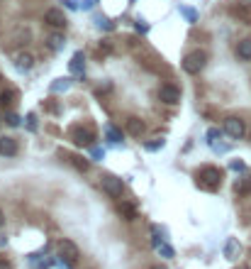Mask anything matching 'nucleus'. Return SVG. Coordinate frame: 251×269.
Returning <instances> with one entry per match:
<instances>
[{"mask_svg": "<svg viewBox=\"0 0 251 269\" xmlns=\"http://www.w3.org/2000/svg\"><path fill=\"white\" fill-rule=\"evenodd\" d=\"M197 184L207 191H215L220 184H222V171L217 167H202L197 171Z\"/></svg>", "mask_w": 251, "mask_h": 269, "instance_id": "1", "label": "nucleus"}, {"mask_svg": "<svg viewBox=\"0 0 251 269\" xmlns=\"http://www.w3.org/2000/svg\"><path fill=\"white\" fill-rule=\"evenodd\" d=\"M100 184H103V191H105L108 196H112V199H120L122 191H125L122 179H117V176H112V174H105V176L100 179Z\"/></svg>", "mask_w": 251, "mask_h": 269, "instance_id": "2", "label": "nucleus"}, {"mask_svg": "<svg viewBox=\"0 0 251 269\" xmlns=\"http://www.w3.org/2000/svg\"><path fill=\"white\" fill-rule=\"evenodd\" d=\"M205 62H207V57L202 52H193L183 59V68H186V73H200L205 68Z\"/></svg>", "mask_w": 251, "mask_h": 269, "instance_id": "3", "label": "nucleus"}, {"mask_svg": "<svg viewBox=\"0 0 251 269\" xmlns=\"http://www.w3.org/2000/svg\"><path fill=\"white\" fill-rule=\"evenodd\" d=\"M224 133L229 134L232 139H242L247 134V125H244L242 118H227L224 120Z\"/></svg>", "mask_w": 251, "mask_h": 269, "instance_id": "4", "label": "nucleus"}, {"mask_svg": "<svg viewBox=\"0 0 251 269\" xmlns=\"http://www.w3.org/2000/svg\"><path fill=\"white\" fill-rule=\"evenodd\" d=\"M159 101H161V103H166V105H176V103L181 101V91H178L176 86L166 83V86H161V88H159Z\"/></svg>", "mask_w": 251, "mask_h": 269, "instance_id": "5", "label": "nucleus"}, {"mask_svg": "<svg viewBox=\"0 0 251 269\" xmlns=\"http://www.w3.org/2000/svg\"><path fill=\"white\" fill-rule=\"evenodd\" d=\"M71 139H73L78 147H90L95 137H93V130H88V128L83 130V128L78 125V128H73V130H71Z\"/></svg>", "mask_w": 251, "mask_h": 269, "instance_id": "6", "label": "nucleus"}, {"mask_svg": "<svg viewBox=\"0 0 251 269\" xmlns=\"http://www.w3.org/2000/svg\"><path fill=\"white\" fill-rule=\"evenodd\" d=\"M59 255L66 260V265L73 267V262L78 260V247H76L71 240H61V242H59Z\"/></svg>", "mask_w": 251, "mask_h": 269, "instance_id": "7", "label": "nucleus"}, {"mask_svg": "<svg viewBox=\"0 0 251 269\" xmlns=\"http://www.w3.org/2000/svg\"><path fill=\"white\" fill-rule=\"evenodd\" d=\"M44 20H47L52 27H66V15H63L59 7H52V10H47Z\"/></svg>", "mask_w": 251, "mask_h": 269, "instance_id": "8", "label": "nucleus"}, {"mask_svg": "<svg viewBox=\"0 0 251 269\" xmlns=\"http://www.w3.org/2000/svg\"><path fill=\"white\" fill-rule=\"evenodd\" d=\"M0 154L2 157H15L17 154V142L12 137H0Z\"/></svg>", "mask_w": 251, "mask_h": 269, "instance_id": "9", "label": "nucleus"}, {"mask_svg": "<svg viewBox=\"0 0 251 269\" xmlns=\"http://www.w3.org/2000/svg\"><path fill=\"white\" fill-rule=\"evenodd\" d=\"M15 67L20 68V71H29V68L34 67V57H32V54H17Z\"/></svg>", "mask_w": 251, "mask_h": 269, "instance_id": "10", "label": "nucleus"}, {"mask_svg": "<svg viewBox=\"0 0 251 269\" xmlns=\"http://www.w3.org/2000/svg\"><path fill=\"white\" fill-rule=\"evenodd\" d=\"M239 252H242L239 242H237L234 237H229V240H227V247H224V255H227V260H237V257H239Z\"/></svg>", "mask_w": 251, "mask_h": 269, "instance_id": "11", "label": "nucleus"}, {"mask_svg": "<svg viewBox=\"0 0 251 269\" xmlns=\"http://www.w3.org/2000/svg\"><path fill=\"white\" fill-rule=\"evenodd\" d=\"M237 57L244 59V62H249L251 59V39H242V42L237 44Z\"/></svg>", "mask_w": 251, "mask_h": 269, "instance_id": "12", "label": "nucleus"}, {"mask_svg": "<svg viewBox=\"0 0 251 269\" xmlns=\"http://www.w3.org/2000/svg\"><path fill=\"white\" fill-rule=\"evenodd\" d=\"M127 133L134 134V137H137V134H141V133H144V123H141L139 118H129V120H127Z\"/></svg>", "mask_w": 251, "mask_h": 269, "instance_id": "13", "label": "nucleus"}, {"mask_svg": "<svg viewBox=\"0 0 251 269\" xmlns=\"http://www.w3.org/2000/svg\"><path fill=\"white\" fill-rule=\"evenodd\" d=\"M83 62H85V59H83V54H81V52H76V54H73V59H71V71H73V73H83V67H85Z\"/></svg>", "mask_w": 251, "mask_h": 269, "instance_id": "14", "label": "nucleus"}, {"mask_svg": "<svg viewBox=\"0 0 251 269\" xmlns=\"http://www.w3.org/2000/svg\"><path fill=\"white\" fill-rule=\"evenodd\" d=\"M15 98H17L15 91H2V93H0V108H10V105L15 103Z\"/></svg>", "mask_w": 251, "mask_h": 269, "instance_id": "15", "label": "nucleus"}, {"mask_svg": "<svg viewBox=\"0 0 251 269\" xmlns=\"http://www.w3.org/2000/svg\"><path fill=\"white\" fill-rule=\"evenodd\" d=\"M105 134H108V139H110L112 144H120V142H122V133H120L115 125H108V128H105Z\"/></svg>", "mask_w": 251, "mask_h": 269, "instance_id": "16", "label": "nucleus"}, {"mask_svg": "<svg viewBox=\"0 0 251 269\" xmlns=\"http://www.w3.org/2000/svg\"><path fill=\"white\" fill-rule=\"evenodd\" d=\"M95 25H98L100 30H105V32H112V30H115V22H112V20H108V17H103V15H98V17H95Z\"/></svg>", "mask_w": 251, "mask_h": 269, "instance_id": "17", "label": "nucleus"}, {"mask_svg": "<svg viewBox=\"0 0 251 269\" xmlns=\"http://www.w3.org/2000/svg\"><path fill=\"white\" fill-rule=\"evenodd\" d=\"M63 44H66V39H63L61 34H52V37H49V47H52L54 52L63 49Z\"/></svg>", "mask_w": 251, "mask_h": 269, "instance_id": "18", "label": "nucleus"}, {"mask_svg": "<svg viewBox=\"0 0 251 269\" xmlns=\"http://www.w3.org/2000/svg\"><path fill=\"white\" fill-rule=\"evenodd\" d=\"M68 86H71V78H56V81L52 83V91H54V93H61Z\"/></svg>", "mask_w": 251, "mask_h": 269, "instance_id": "19", "label": "nucleus"}, {"mask_svg": "<svg viewBox=\"0 0 251 269\" xmlns=\"http://www.w3.org/2000/svg\"><path fill=\"white\" fill-rule=\"evenodd\" d=\"M164 144H166V139H164V137H156L154 142H146L144 147H146L149 152H159V149H164Z\"/></svg>", "mask_w": 251, "mask_h": 269, "instance_id": "20", "label": "nucleus"}, {"mask_svg": "<svg viewBox=\"0 0 251 269\" xmlns=\"http://www.w3.org/2000/svg\"><path fill=\"white\" fill-rule=\"evenodd\" d=\"M71 164H73L78 171H88V167H90V162H88V159H81V157H71Z\"/></svg>", "mask_w": 251, "mask_h": 269, "instance_id": "21", "label": "nucleus"}, {"mask_svg": "<svg viewBox=\"0 0 251 269\" xmlns=\"http://www.w3.org/2000/svg\"><path fill=\"white\" fill-rule=\"evenodd\" d=\"M178 10H181V15H183L188 22H197V12H195L193 7H186V5H181Z\"/></svg>", "mask_w": 251, "mask_h": 269, "instance_id": "22", "label": "nucleus"}, {"mask_svg": "<svg viewBox=\"0 0 251 269\" xmlns=\"http://www.w3.org/2000/svg\"><path fill=\"white\" fill-rule=\"evenodd\" d=\"M156 250H159V255H164L166 260H171V257H173V247H171V245H166V242H159V245H156Z\"/></svg>", "mask_w": 251, "mask_h": 269, "instance_id": "23", "label": "nucleus"}, {"mask_svg": "<svg viewBox=\"0 0 251 269\" xmlns=\"http://www.w3.org/2000/svg\"><path fill=\"white\" fill-rule=\"evenodd\" d=\"M217 137H222V130H220V128H210V130H207V144H215Z\"/></svg>", "mask_w": 251, "mask_h": 269, "instance_id": "24", "label": "nucleus"}, {"mask_svg": "<svg viewBox=\"0 0 251 269\" xmlns=\"http://www.w3.org/2000/svg\"><path fill=\"white\" fill-rule=\"evenodd\" d=\"M5 123H7L10 128H17V125H20V115H17V113H5Z\"/></svg>", "mask_w": 251, "mask_h": 269, "instance_id": "25", "label": "nucleus"}, {"mask_svg": "<svg viewBox=\"0 0 251 269\" xmlns=\"http://www.w3.org/2000/svg\"><path fill=\"white\" fill-rule=\"evenodd\" d=\"M120 213H125L127 218L132 220L134 215H137V210H134V205H129V203H120Z\"/></svg>", "mask_w": 251, "mask_h": 269, "instance_id": "26", "label": "nucleus"}, {"mask_svg": "<svg viewBox=\"0 0 251 269\" xmlns=\"http://www.w3.org/2000/svg\"><path fill=\"white\" fill-rule=\"evenodd\" d=\"M234 189H237L239 194H247V191H251V181L242 179V181H237V184H234Z\"/></svg>", "mask_w": 251, "mask_h": 269, "instance_id": "27", "label": "nucleus"}, {"mask_svg": "<svg viewBox=\"0 0 251 269\" xmlns=\"http://www.w3.org/2000/svg\"><path fill=\"white\" fill-rule=\"evenodd\" d=\"M90 157H93L95 162H103V159H105V152H103L100 147H90Z\"/></svg>", "mask_w": 251, "mask_h": 269, "instance_id": "28", "label": "nucleus"}, {"mask_svg": "<svg viewBox=\"0 0 251 269\" xmlns=\"http://www.w3.org/2000/svg\"><path fill=\"white\" fill-rule=\"evenodd\" d=\"M134 30H137V32H141V34H146V32H149V25H146V22L139 17V20L134 22Z\"/></svg>", "mask_w": 251, "mask_h": 269, "instance_id": "29", "label": "nucleus"}, {"mask_svg": "<svg viewBox=\"0 0 251 269\" xmlns=\"http://www.w3.org/2000/svg\"><path fill=\"white\" fill-rule=\"evenodd\" d=\"M27 130H29V133H34V130H37V115H34V113H29V115H27Z\"/></svg>", "mask_w": 251, "mask_h": 269, "instance_id": "30", "label": "nucleus"}, {"mask_svg": "<svg viewBox=\"0 0 251 269\" xmlns=\"http://www.w3.org/2000/svg\"><path fill=\"white\" fill-rule=\"evenodd\" d=\"M229 167H232L234 171H244V169H247V164H244V162H239V159H234V162H232Z\"/></svg>", "mask_w": 251, "mask_h": 269, "instance_id": "31", "label": "nucleus"}, {"mask_svg": "<svg viewBox=\"0 0 251 269\" xmlns=\"http://www.w3.org/2000/svg\"><path fill=\"white\" fill-rule=\"evenodd\" d=\"M210 147H212L215 152H222V154H224V152H229V147H227V144H217V142H215V144H210Z\"/></svg>", "mask_w": 251, "mask_h": 269, "instance_id": "32", "label": "nucleus"}, {"mask_svg": "<svg viewBox=\"0 0 251 269\" xmlns=\"http://www.w3.org/2000/svg\"><path fill=\"white\" fill-rule=\"evenodd\" d=\"M63 2H66V7H68V10H78V5H76V0H63Z\"/></svg>", "mask_w": 251, "mask_h": 269, "instance_id": "33", "label": "nucleus"}, {"mask_svg": "<svg viewBox=\"0 0 251 269\" xmlns=\"http://www.w3.org/2000/svg\"><path fill=\"white\" fill-rule=\"evenodd\" d=\"M93 5H95V0H83V5H81V7H83V10H90Z\"/></svg>", "mask_w": 251, "mask_h": 269, "instance_id": "34", "label": "nucleus"}, {"mask_svg": "<svg viewBox=\"0 0 251 269\" xmlns=\"http://www.w3.org/2000/svg\"><path fill=\"white\" fill-rule=\"evenodd\" d=\"M0 269H12V265H10L5 257H0Z\"/></svg>", "mask_w": 251, "mask_h": 269, "instance_id": "35", "label": "nucleus"}, {"mask_svg": "<svg viewBox=\"0 0 251 269\" xmlns=\"http://www.w3.org/2000/svg\"><path fill=\"white\" fill-rule=\"evenodd\" d=\"M2 225H5V213L0 210V228H2Z\"/></svg>", "mask_w": 251, "mask_h": 269, "instance_id": "36", "label": "nucleus"}, {"mask_svg": "<svg viewBox=\"0 0 251 269\" xmlns=\"http://www.w3.org/2000/svg\"><path fill=\"white\" fill-rule=\"evenodd\" d=\"M154 269H166V267H154Z\"/></svg>", "mask_w": 251, "mask_h": 269, "instance_id": "37", "label": "nucleus"}, {"mask_svg": "<svg viewBox=\"0 0 251 269\" xmlns=\"http://www.w3.org/2000/svg\"><path fill=\"white\" fill-rule=\"evenodd\" d=\"M242 269H247V267H242Z\"/></svg>", "mask_w": 251, "mask_h": 269, "instance_id": "38", "label": "nucleus"}]
</instances>
